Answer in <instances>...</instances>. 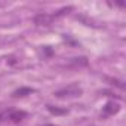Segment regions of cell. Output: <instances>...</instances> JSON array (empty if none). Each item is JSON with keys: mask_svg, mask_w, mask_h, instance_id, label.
<instances>
[{"mask_svg": "<svg viewBox=\"0 0 126 126\" xmlns=\"http://www.w3.org/2000/svg\"><path fill=\"white\" fill-rule=\"evenodd\" d=\"M27 117V111L19 108H5L0 111V122H9V123H19Z\"/></svg>", "mask_w": 126, "mask_h": 126, "instance_id": "6da1fadb", "label": "cell"}, {"mask_svg": "<svg viewBox=\"0 0 126 126\" xmlns=\"http://www.w3.org/2000/svg\"><path fill=\"white\" fill-rule=\"evenodd\" d=\"M82 94H83V89H82L79 85H76V83L68 85V86H65V88H61V89H58V91L53 92V95H55L56 98H61V99L79 98V96H82Z\"/></svg>", "mask_w": 126, "mask_h": 126, "instance_id": "7a4b0ae2", "label": "cell"}, {"mask_svg": "<svg viewBox=\"0 0 126 126\" xmlns=\"http://www.w3.org/2000/svg\"><path fill=\"white\" fill-rule=\"evenodd\" d=\"M65 11H67V9H62V11L58 12L56 15H49V14H43V12H42V14H37V15L34 16V24H36L37 27H49L55 18H58V16L62 15V14H65Z\"/></svg>", "mask_w": 126, "mask_h": 126, "instance_id": "3957f363", "label": "cell"}, {"mask_svg": "<svg viewBox=\"0 0 126 126\" xmlns=\"http://www.w3.org/2000/svg\"><path fill=\"white\" fill-rule=\"evenodd\" d=\"M120 111V104L116 101H108L104 107H102V117H110L114 116Z\"/></svg>", "mask_w": 126, "mask_h": 126, "instance_id": "277c9868", "label": "cell"}, {"mask_svg": "<svg viewBox=\"0 0 126 126\" xmlns=\"http://www.w3.org/2000/svg\"><path fill=\"white\" fill-rule=\"evenodd\" d=\"M33 92H34V89L27 88V86H21L19 89L14 91L12 96H14V98H22V96H27V95H30V94H33Z\"/></svg>", "mask_w": 126, "mask_h": 126, "instance_id": "5b68a950", "label": "cell"}, {"mask_svg": "<svg viewBox=\"0 0 126 126\" xmlns=\"http://www.w3.org/2000/svg\"><path fill=\"white\" fill-rule=\"evenodd\" d=\"M47 110H49L52 114H64V113H67V110H65V108L59 110V108H56V107H53V105H47Z\"/></svg>", "mask_w": 126, "mask_h": 126, "instance_id": "8992f818", "label": "cell"}, {"mask_svg": "<svg viewBox=\"0 0 126 126\" xmlns=\"http://www.w3.org/2000/svg\"><path fill=\"white\" fill-rule=\"evenodd\" d=\"M39 126H58V125H53V123H45V125H39Z\"/></svg>", "mask_w": 126, "mask_h": 126, "instance_id": "52a82bcc", "label": "cell"}]
</instances>
